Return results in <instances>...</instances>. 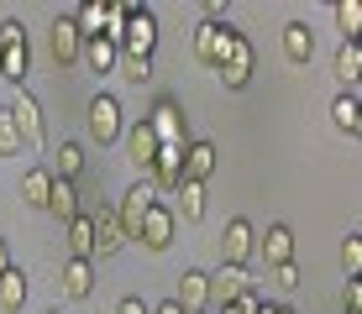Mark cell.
I'll return each mask as SVG.
<instances>
[{
    "label": "cell",
    "mask_w": 362,
    "mask_h": 314,
    "mask_svg": "<svg viewBox=\"0 0 362 314\" xmlns=\"http://www.w3.org/2000/svg\"><path fill=\"white\" fill-rule=\"evenodd\" d=\"M84 63H90L95 73H116V58H121V47L110 42V37H90V42H84V53H79Z\"/></svg>",
    "instance_id": "23"
},
{
    "label": "cell",
    "mask_w": 362,
    "mask_h": 314,
    "mask_svg": "<svg viewBox=\"0 0 362 314\" xmlns=\"http://www.w3.org/2000/svg\"><path fill=\"white\" fill-rule=\"evenodd\" d=\"M11 121H16V136H21V147H32V152H42L47 147V126H42V105L27 95V90H16L11 95Z\"/></svg>",
    "instance_id": "2"
},
{
    "label": "cell",
    "mask_w": 362,
    "mask_h": 314,
    "mask_svg": "<svg viewBox=\"0 0 362 314\" xmlns=\"http://www.w3.org/2000/svg\"><path fill=\"white\" fill-rule=\"evenodd\" d=\"M331 126H336L341 136H352V142L362 136V105H357V90H346V95L331 99Z\"/></svg>",
    "instance_id": "15"
},
{
    "label": "cell",
    "mask_w": 362,
    "mask_h": 314,
    "mask_svg": "<svg viewBox=\"0 0 362 314\" xmlns=\"http://www.w3.org/2000/svg\"><path fill=\"white\" fill-rule=\"evenodd\" d=\"M147 131L158 136V147H189V131H184V110L173 99H158L153 116H147Z\"/></svg>",
    "instance_id": "7"
},
{
    "label": "cell",
    "mask_w": 362,
    "mask_h": 314,
    "mask_svg": "<svg viewBox=\"0 0 362 314\" xmlns=\"http://www.w3.org/2000/svg\"><path fill=\"white\" fill-rule=\"evenodd\" d=\"M95 220V257L105 262V257H116L121 246H127V236H121V220H116V210H100V215H90Z\"/></svg>",
    "instance_id": "13"
},
{
    "label": "cell",
    "mask_w": 362,
    "mask_h": 314,
    "mask_svg": "<svg viewBox=\"0 0 362 314\" xmlns=\"http://www.w3.org/2000/svg\"><path fill=\"white\" fill-rule=\"evenodd\" d=\"M21 304H27V272H21L16 262H11V267L0 272V309H6V314H16Z\"/></svg>",
    "instance_id": "22"
},
{
    "label": "cell",
    "mask_w": 362,
    "mask_h": 314,
    "mask_svg": "<svg viewBox=\"0 0 362 314\" xmlns=\"http://www.w3.org/2000/svg\"><path fill=\"white\" fill-rule=\"evenodd\" d=\"M53 179H64V183H74L84 173V147L79 142H58V168H47Z\"/></svg>",
    "instance_id": "28"
},
{
    "label": "cell",
    "mask_w": 362,
    "mask_h": 314,
    "mask_svg": "<svg viewBox=\"0 0 362 314\" xmlns=\"http://www.w3.org/2000/svg\"><path fill=\"white\" fill-rule=\"evenodd\" d=\"M341 314H362V283L357 278L341 283Z\"/></svg>",
    "instance_id": "35"
},
{
    "label": "cell",
    "mask_w": 362,
    "mask_h": 314,
    "mask_svg": "<svg viewBox=\"0 0 362 314\" xmlns=\"http://www.w3.org/2000/svg\"><path fill=\"white\" fill-rule=\"evenodd\" d=\"M147 314H184V309H179V304L168 298V304H158V309H147Z\"/></svg>",
    "instance_id": "38"
},
{
    "label": "cell",
    "mask_w": 362,
    "mask_h": 314,
    "mask_svg": "<svg viewBox=\"0 0 362 314\" xmlns=\"http://www.w3.org/2000/svg\"><path fill=\"white\" fill-rule=\"evenodd\" d=\"M116 73L127 84H147V79H153V58H127V53H121L116 58Z\"/></svg>",
    "instance_id": "31"
},
{
    "label": "cell",
    "mask_w": 362,
    "mask_h": 314,
    "mask_svg": "<svg viewBox=\"0 0 362 314\" xmlns=\"http://www.w3.org/2000/svg\"><path fill=\"white\" fill-rule=\"evenodd\" d=\"M257 257L268 262V267H284V262H294V231L289 225H268L263 236H257Z\"/></svg>",
    "instance_id": "11"
},
{
    "label": "cell",
    "mask_w": 362,
    "mask_h": 314,
    "mask_svg": "<svg viewBox=\"0 0 362 314\" xmlns=\"http://www.w3.org/2000/svg\"><path fill=\"white\" fill-rule=\"evenodd\" d=\"M184 215V225H194L205 215V183H179L173 188V220Z\"/></svg>",
    "instance_id": "20"
},
{
    "label": "cell",
    "mask_w": 362,
    "mask_h": 314,
    "mask_svg": "<svg viewBox=\"0 0 362 314\" xmlns=\"http://www.w3.org/2000/svg\"><path fill=\"white\" fill-rule=\"evenodd\" d=\"M27 63H32L27 47H6V53H0V79L21 84V79H27Z\"/></svg>",
    "instance_id": "30"
},
{
    "label": "cell",
    "mask_w": 362,
    "mask_h": 314,
    "mask_svg": "<svg viewBox=\"0 0 362 314\" xmlns=\"http://www.w3.org/2000/svg\"><path fill=\"white\" fill-rule=\"evenodd\" d=\"M158 205V194H153V183L147 179H136L127 194H121V210H116V220H121V236L127 241H136V231H142V220H147V210Z\"/></svg>",
    "instance_id": "6"
},
{
    "label": "cell",
    "mask_w": 362,
    "mask_h": 314,
    "mask_svg": "<svg viewBox=\"0 0 362 314\" xmlns=\"http://www.w3.org/2000/svg\"><path fill=\"white\" fill-rule=\"evenodd\" d=\"M121 53L127 58H153V47H158V16L147 6H136L132 16H127V27H121Z\"/></svg>",
    "instance_id": "3"
},
{
    "label": "cell",
    "mask_w": 362,
    "mask_h": 314,
    "mask_svg": "<svg viewBox=\"0 0 362 314\" xmlns=\"http://www.w3.org/2000/svg\"><path fill=\"white\" fill-rule=\"evenodd\" d=\"M173 304H179L184 314H205L210 309V272H184L179 278V294H173Z\"/></svg>",
    "instance_id": "12"
},
{
    "label": "cell",
    "mask_w": 362,
    "mask_h": 314,
    "mask_svg": "<svg viewBox=\"0 0 362 314\" xmlns=\"http://www.w3.org/2000/svg\"><path fill=\"white\" fill-rule=\"evenodd\" d=\"M47 194H53V173H47V168H27V179H21V199H27L32 210H47Z\"/></svg>",
    "instance_id": "24"
},
{
    "label": "cell",
    "mask_w": 362,
    "mask_h": 314,
    "mask_svg": "<svg viewBox=\"0 0 362 314\" xmlns=\"http://www.w3.org/2000/svg\"><path fill=\"white\" fill-rule=\"evenodd\" d=\"M6 47H27V27H21L16 16L0 21V53H6Z\"/></svg>",
    "instance_id": "34"
},
{
    "label": "cell",
    "mask_w": 362,
    "mask_h": 314,
    "mask_svg": "<svg viewBox=\"0 0 362 314\" xmlns=\"http://www.w3.org/2000/svg\"><path fill=\"white\" fill-rule=\"evenodd\" d=\"M236 42H242V32L221 27V21H210V16L194 27V58L205 63V68H221V63L236 53Z\"/></svg>",
    "instance_id": "1"
},
{
    "label": "cell",
    "mask_w": 362,
    "mask_h": 314,
    "mask_svg": "<svg viewBox=\"0 0 362 314\" xmlns=\"http://www.w3.org/2000/svg\"><path fill=\"white\" fill-rule=\"evenodd\" d=\"M69 21L79 27V37H84V42H90V37H100V32H105V0H84V6L74 11Z\"/></svg>",
    "instance_id": "26"
},
{
    "label": "cell",
    "mask_w": 362,
    "mask_h": 314,
    "mask_svg": "<svg viewBox=\"0 0 362 314\" xmlns=\"http://www.w3.org/2000/svg\"><path fill=\"white\" fill-rule=\"evenodd\" d=\"M47 53H53L58 68L79 63V53H84V37H79V27H74L69 16H53V27H47Z\"/></svg>",
    "instance_id": "8"
},
{
    "label": "cell",
    "mask_w": 362,
    "mask_h": 314,
    "mask_svg": "<svg viewBox=\"0 0 362 314\" xmlns=\"http://www.w3.org/2000/svg\"><path fill=\"white\" fill-rule=\"evenodd\" d=\"M216 173V147L210 142H189L184 147V183H205Z\"/></svg>",
    "instance_id": "17"
},
{
    "label": "cell",
    "mask_w": 362,
    "mask_h": 314,
    "mask_svg": "<svg viewBox=\"0 0 362 314\" xmlns=\"http://www.w3.org/2000/svg\"><path fill=\"white\" fill-rule=\"evenodd\" d=\"M284 58L289 63H310L315 58V32L305 21H284Z\"/></svg>",
    "instance_id": "18"
},
{
    "label": "cell",
    "mask_w": 362,
    "mask_h": 314,
    "mask_svg": "<svg viewBox=\"0 0 362 314\" xmlns=\"http://www.w3.org/2000/svg\"><path fill=\"white\" fill-rule=\"evenodd\" d=\"M116 314H147V304H142V298H136V294H127V298H121V304H116Z\"/></svg>",
    "instance_id": "37"
},
{
    "label": "cell",
    "mask_w": 362,
    "mask_h": 314,
    "mask_svg": "<svg viewBox=\"0 0 362 314\" xmlns=\"http://www.w3.org/2000/svg\"><path fill=\"white\" fill-rule=\"evenodd\" d=\"M11 267V246H6V236H0V272Z\"/></svg>",
    "instance_id": "39"
},
{
    "label": "cell",
    "mask_w": 362,
    "mask_h": 314,
    "mask_svg": "<svg viewBox=\"0 0 362 314\" xmlns=\"http://www.w3.org/2000/svg\"><path fill=\"white\" fill-rule=\"evenodd\" d=\"M47 215H53V220H74V215H84V210H79V188H74V183H64V179H53V194H47Z\"/></svg>",
    "instance_id": "21"
},
{
    "label": "cell",
    "mask_w": 362,
    "mask_h": 314,
    "mask_svg": "<svg viewBox=\"0 0 362 314\" xmlns=\"http://www.w3.org/2000/svg\"><path fill=\"white\" fill-rule=\"evenodd\" d=\"M216 73H221V84H226V90H247V79H252V42L242 37V42H236V53L221 63Z\"/></svg>",
    "instance_id": "14"
},
{
    "label": "cell",
    "mask_w": 362,
    "mask_h": 314,
    "mask_svg": "<svg viewBox=\"0 0 362 314\" xmlns=\"http://www.w3.org/2000/svg\"><path fill=\"white\" fill-rule=\"evenodd\" d=\"M21 136H16V121H11V110H0V157H16Z\"/></svg>",
    "instance_id": "33"
},
{
    "label": "cell",
    "mask_w": 362,
    "mask_h": 314,
    "mask_svg": "<svg viewBox=\"0 0 362 314\" xmlns=\"http://www.w3.org/2000/svg\"><path fill=\"white\" fill-rule=\"evenodd\" d=\"M173 225H179V220H173V210L158 199V205L147 210V220H142V231H136V241H142L147 251H168V246H173Z\"/></svg>",
    "instance_id": "9"
},
{
    "label": "cell",
    "mask_w": 362,
    "mask_h": 314,
    "mask_svg": "<svg viewBox=\"0 0 362 314\" xmlns=\"http://www.w3.org/2000/svg\"><path fill=\"white\" fill-rule=\"evenodd\" d=\"M84 116H90V136L100 147L121 142V131H127V121H121V99L116 95H95L90 105H84Z\"/></svg>",
    "instance_id": "4"
},
{
    "label": "cell",
    "mask_w": 362,
    "mask_h": 314,
    "mask_svg": "<svg viewBox=\"0 0 362 314\" xmlns=\"http://www.w3.org/2000/svg\"><path fill=\"white\" fill-rule=\"evenodd\" d=\"M341 272H346V278H357V272H362V236L357 231L341 241Z\"/></svg>",
    "instance_id": "32"
},
{
    "label": "cell",
    "mask_w": 362,
    "mask_h": 314,
    "mask_svg": "<svg viewBox=\"0 0 362 314\" xmlns=\"http://www.w3.org/2000/svg\"><path fill=\"white\" fill-rule=\"evenodd\" d=\"M273 288H279V294H294V288H299V272H294V262L273 267Z\"/></svg>",
    "instance_id": "36"
},
{
    "label": "cell",
    "mask_w": 362,
    "mask_h": 314,
    "mask_svg": "<svg viewBox=\"0 0 362 314\" xmlns=\"http://www.w3.org/2000/svg\"><path fill=\"white\" fill-rule=\"evenodd\" d=\"M336 79H341L346 90H357V79H362V47H357V42H341V47H336Z\"/></svg>",
    "instance_id": "27"
},
{
    "label": "cell",
    "mask_w": 362,
    "mask_h": 314,
    "mask_svg": "<svg viewBox=\"0 0 362 314\" xmlns=\"http://www.w3.org/2000/svg\"><path fill=\"white\" fill-rule=\"evenodd\" d=\"M47 314H58V309H47Z\"/></svg>",
    "instance_id": "41"
},
{
    "label": "cell",
    "mask_w": 362,
    "mask_h": 314,
    "mask_svg": "<svg viewBox=\"0 0 362 314\" xmlns=\"http://www.w3.org/2000/svg\"><path fill=\"white\" fill-rule=\"evenodd\" d=\"M64 294L69 298H90L95 294V262H69L64 267Z\"/></svg>",
    "instance_id": "25"
},
{
    "label": "cell",
    "mask_w": 362,
    "mask_h": 314,
    "mask_svg": "<svg viewBox=\"0 0 362 314\" xmlns=\"http://www.w3.org/2000/svg\"><path fill=\"white\" fill-rule=\"evenodd\" d=\"M127 152H132V168L147 179V168H153V157H158V136L147 131V121H136L127 131Z\"/></svg>",
    "instance_id": "16"
},
{
    "label": "cell",
    "mask_w": 362,
    "mask_h": 314,
    "mask_svg": "<svg viewBox=\"0 0 362 314\" xmlns=\"http://www.w3.org/2000/svg\"><path fill=\"white\" fill-rule=\"evenodd\" d=\"M247 288H252L247 267H226V262H221V267L210 272V304H216V309H226V304H236V298L247 294Z\"/></svg>",
    "instance_id": "10"
},
{
    "label": "cell",
    "mask_w": 362,
    "mask_h": 314,
    "mask_svg": "<svg viewBox=\"0 0 362 314\" xmlns=\"http://www.w3.org/2000/svg\"><path fill=\"white\" fill-rule=\"evenodd\" d=\"M257 257V225L252 220H226V231H221V262L226 267H247V262Z\"/></svg>",
    "instance_id": "5"
},
{
    "label": "cell",
    "mask_w": 362,
    "mask_h": 314,
    "mask_svg": "<svg viewBox=\"0 0 362 314\" xmlns=\"http://www.w3.org/2000/svg\"><path fill=\"white\" fill-rule=\"evenodd\" d=\"M336 27H341V42H357V32H362V0H336Z\"/></svg>",
    "instance_id": "29"
},
{
    "label": "cell",
    "mask_w": 362,
    "mask_h": 314,
    "mask_svg": "<svg viewBox=\"0 0 362 314\" xmlns=\"http://www.w3.org/2000/svg\"><path fill=\"white\" fill-rule=\"evenodd\" d=\"M257 314H294V309H289V304H263Z\"/></svg>",
    "instance_id": "40"
},
{
    "label": "cell",
    "mask_w": 362,
    "mask_h": 314,
    "mask_svg": "<svg viewBox=\"0 0 362 314\" xmlns=\"http://www.w3.org/2000/svg\"><path fill=\"white\" fill-rule=\"evenodd\" d=\"M69 262H95V220L90 215L69 220Z\"/></svg>",
    "instance_id": "19"
}]
</instances>
